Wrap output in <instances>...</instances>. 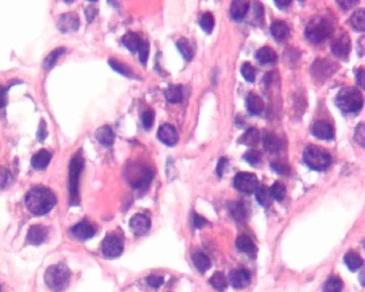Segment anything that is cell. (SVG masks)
<instances>
[{
  "mask_svg": "<svg viewBox=\"0 0 365 292\" xmlns=\"http://www.w3.org/2000/svg\"><path fill=\"white\" fill-rule=\"evenodd\" d=\"M256 58L261 65H269L277 61V54L271 47L263 46L257 51Z\"/></svg>",
  "mask_w": 365,
  "mask_h": 292,
  "instance_id": "f546056e",
  "label": "cell"
},
{
  "mask_svg": "<svg viewBox=\"0 0 365 292\" xmlns=\"http://www.w3.org/2000/svg\"><path fill=\"white\" fill-rule=\"evenodd\" d=\"M241 75L246 81H249V83H254L255 81V78H256V72H255V68L250 62H245L242 65Z\"/></svg>",
  "mask_w": 365,
  "mask_h": 292,
  "instance_id": "60d3db41",
  "label": "cell"
},
{
  "mask_svg": "<svg viewBox=\"0 0 365 292\" xmlns=\"http://www.w3.org/2000/svg\"><path fill=\"white\" fill-rule=\"evenodd\" d=\"M335 21L329 14L317 15L312 18L305 27L304 35L307 40L315 44H321L334 33Z\"/></svg>",
  "mask_w": 365,
  "mask_h": 292,
  "instance_id": "7a4b0ae2",
  "label": "cell"
},
{
  "mask_svg": "<svg viewBox=\"0 0 365 292\" xmlns=\"http://www.w3.org/2000/svg\"><path fill=\"white\" fill-rule=\"evenodd\" d=\"M176 46L179 53L182 55V57L185 58V60L190 62L192 59H193L194 47L193 44L190 42V40H188L187 38H180L176 43Z\"/></svg>",
  "mask_w": 365,
  "mask_h": 292,
  "instance_id": "484cf974",
  "label": "cell"
},
{
  "mask_svg": "<svg viewBox=\"0 0 365 292\" xmlns=\"http://www.w3.org/2000/svg\"><path fill=\"white\" fill-rule=\"evenodd\" d=\"M355 79H357V83L361 89H365V73L364 68H360L357 71V74H355Z\"/></svg>",
  "mask_w": 365,
  "mask_h": 292,
  "instance_id": "f5cc1de1",
  "label": "cell"
},
{
  "mask_svg": "<svg viewBox=\"0 0 365 292\" xmlns=\"http://www.w3.org/2000/svg\"><path fill=\"white\" fill-rule=\"evenodd\" d=\"M270 166L273 170H276L277 172L281 173V175H288L290 171V167L287 163L283 162V161H276L272 162L270 164Z\"/></svg>",
  "mask_w": 365,
  "mask_h": 292,
  "instance_id": "f6af8a7d",
  "label": "cell"
},
{
  "mask_svg": "<svg viewBox=\"0 0 365 292\" xmlns=\"http://www.w3.org/2000/svg\"><path fill=\"white\" fill-rule=\"evenodd\" d=\"M71 272L66 264H56L50 267L44 274V281L54 292H61L70 284Z\"/></svg>",
  "mask_w": 365,
  "mask_h": 292,
  "instance_id": "277c9868",
  "label": "cell"
},
{
  "mask_svg": "<svg viewBox=\"0 0 365 292\" xmlns=\"http://www.w3.org/2000/svg\"><path fill=\"white\" fill-rule=\"evenodd\" d=\"M139 53H140L141 62L143 63V65H146L149 58V44L147 42H143Z\"/></svg>",
  "mask_w": 365,
  "mask_h": 292,
  "instance_id": "681fc988",
  "label": "cell"
},
{
  "mask_svg": "<svg viewBox=\"0 0 365 292\" xmlns=\"http://www.w3.org/2000/svg\"><path fill=\"white\" fill-rule=\"evenodd\" d=\"M193 224L196 228H203V227L209 225V222L203 216L198 215L197 213H193Z\"/></svg>",
  "mask_w": 365,
  "mask_h": 292,
  "instance_id": "816d5d0a",
  "label": "cell"
},
{
  "mask_svg": "<svg viewBox=\"0 0 365 292\" xmlns=\"http://www.w3.org/2000/svg\"><path fill=\"white\" fill-rule=\"evenodd\" d=\"M96 139L105 147H111L115 141V133L113 132L112 127L108 125H103L99 127L96 134Z\"/></svg>",
  "mask_w": 365,
  "mask_h": 292,
  "instance_id": "d6986e66",
  "label": "cell"
},
{
  "mask_svg": "<svg viewBox=\"0 0 365 292\" xmlns=\"http://www.w3.org/2000/svg\"><path fill=\"white\" fill-rule=\"evenodd\" d=\"M263 147L269 153H278L285 148V141L275 134H269L263 138Z\"/></svg>",
  "mask_w": 365,
  "mask_h": 292,
  "instance_id": "ffe728a7",
  "label": "cell"
},
{
  "mask_svg": "<svg viewBox=\"0 0 365 292\" xmlns=\"http://www.w3.org/2000/svg\"><path fill=\"white\" fill-rule=\"evenodd\" d=\"M109 66H111L116 72L119 73L121 75H124L126 77H132V72L126 66L122 65V63L118 62L116 60H109Z\"/></svg>",
  "mask_w": 365,
  "mask_h": 292,
  "instance_id": "7bdbcfd3",
  "label": "cell"
},
{
  "mask_svg": "<svg viewBox=\"0 0 365 292\" xmlns=\"http://www.w3.org/2000/svg\"><path fill=\"white\" fill-rule=\"evenodd\" d=\"M142 122H143V125L146 130H149L152 127L153 125V122H154V112L152 111V109H148V111H146L142 117Z\"/></svg>",
  "mask_w": 365,
  "mask_h": 292,
  "instance_id": "bcb514c9",
  "label": "cell"
},
{
  "mask_svg": "<svg viewBox=\"0 0 365 292\" xmlns=\"http://www.w3.org/2000/svg\"><path fill=\"white\" fill-rule=\"evenodd\" d=\"M354 141L360 144V147H365V125L362 122L359 123L354 130Z\"/></svg>",
  "mask_w": 365,
  "mask_h": 292,
  "instance_id": "b9f144b4",
  "label": "cell"
},
{
  "mask_svg": "<svg viewBox=\"0 0 365 292\" xmlns=\"http://www.w3.org/2000/svg\"><path fill=\"white\" fill-rule=\"evenodd\" d=\"M244 160L248 162L250 165L256 166L261 162V154L259 151L251 150L244 154Z\"/></svg>",
  "mask_w": 365,
  "mask_h": 292,
  "instance_id": "ee69618b",
  "label": "cell"
},
{
  "mask_svg": "<svg viewBox=\"0 0 365 292\" xmlns=\"http://www.w3.org/2000/svg\"><path fill=\"white\" fill-rule=\"evenodd\" d=\"M269 188H270L272 199H276L277 202L281 203L286 197V187H285V185L280 183V182H278V181L275 182L273 185Z\"/></svg>",
  "mask_w": 365,
  "mask_h": 292,
  "instance_id": "74e56055",
  "label": "cell"
},
{
  "mask_svg": "<svg viewBox=\"0 0 365 292\" xmlns=\"http://www.w3.org/2000/svg\"><path fill=\"white\" fill-rule=\"evenodd\" d=\"M228 281L234 289H244L251 284V274L248 270L239 268L235 269L230 273Z\"/></svg>",
  "mask_w": 365,
  "mask_h": 292,
  "instance_id": "8fae6325",
  "label": "cell"
},
{
  "mask_svg": "<svg viewBox=\"0 0 365 292\" xmlns=\"http://www.w3.org/2000/svg\"><path fill=\"white\" fill-rule=\"evenodd\" d=\"M231 214L236 221H243L246 217V208L242 203H235L231 206Z\"/></svg>",
  "mask_w": 365,
  "mask_h": 292,
  "instance_id": "ab89813d",
  "label": "cell"
},
{
  "mask_svg": "<svg viewBox=\"0 0 365 292\" xmlns=\"http://www.w3.org/2000/svg\"><path fill=\"white\" fill-rule=\"evenodd\" d=\"M85 14H86V18L88 20V22L91 23V22L94 21V18L97 16V14H98V9H96V8L93 7V6L88 7V8L86 9Z\"/></svg>",
  "mask_w": 365,
  "mask_h": 292,
  "instance_id": "9f6ffc18",
  "label": "cell"
},
{
  "mask_svg": "<svg viewBox=\"0 0 365 292\" xmlns=\"http://www.w3.org/2000/svg\"><path fill=\"white\" fill-rule=\"evenodd\" d=\"M249 3L246 2H241V0H238V2H233L232 6H231V16L234 21L236 22H241L243 21V18L245 17L246 13L249 11Z\"/></svg>",
  "mask_w": 365,
  "mask_h": 292,
  "instance_id": "7402d4cb",
  "label": "cell"
},
{
  "mask_svg": "<svg viewBox=\"0 0 365 292\" xmlns=\"http://www.w3.org/2000/svg\"><path fill=\"white\" fill-rule=\"evenodd\" d=\"M36 136H38L39 141H44L48 137V127H47V123H45L44 120L41 121L38 133H36Z\"/></svg>",
  "mask_w": 365,
  "mask_h": 292,
  "instance_id": "f907efd6",
  "label": "cell"
},
{
  "mask_svg": "<svg viewBox=\"0 0 365 292\" xmlns=\"http://www.w3.org/2000/svg\"><path fill=\"white\" fill-rule=\"evenodd\" d=\"M234 186L241 193L252 194L258 187V179L251 172H238L234 178Z\"/></svg>",
  "mask_w": 365,
  "mask_h": 292,
  "instance_id": "ba28073f",
  "label": "cell"
},
{
  "mask_svg": "<svg viewBox=\"0 0 365 292\" xmlns=\"http://www.w3.org/2000/svg\"><path fill=\"white\" fill-rule=\"evenodd\" d=\"M126 176L134 188L147 187L152 179V171L145 166H132Z\"/></svg>",
  "mask_w": 365,
  "mask_h": 292,
  "instance_id": "52a82bcc",
  "label": "cell"
},
{
  "mask_svg": "<svg viewBox=\"0 0 365 292\" xmlns=\"http://www.w3.org/2000/svg\"><path fill=\"white\" fill-rule=\"evenodd\" d=\"M236 248L240 252L249 255L250 257H255L254 255L256 254V246L254 242L246 235H239L236 240Z\"/></svg>",
  "mask_w": 365,
  "mask_h": 292,
  "instance_id": "603a6c76",
  "label": "cell"
},
{
  "mask_svg": "<svg viewBox=\"0 0 365 292\" xmlns=\"http://www.w3.org/2000/svg\"><path fill=\"white\" fill-rule=\"evenodd\" d=\"M48 228L42 225H33L27 233V242L31 245H40L48 238Z\"/></svg>",
  "mask_w": 365,
  "mask_h": 292,
  "instance_id": "ac0fdd59",
  "label": "cell"
},
{
  "mask_svg": "<svg viewBox=\"0 0 365 292\" xmlns=\"http://www.w3.org/2000/svg\"><path fill=\"white\" fill-rule=\"evenodd\" d=\"M10 179H11L10 171L5 167H0V189L5 188L9 184Z\"/></svg>",
  "mask_w": 365,
  "mask_h": 292,
  "instance_id": "7dc6e473",
  "label": "cell"
},
{
  "mask_svg": "<svg viewBox=\"0 0 365 292\" xmlns=\"http://www.w3.org/2000/svg\"><path fill=\"white\" fill-rule=\"evenodd\" d=\"M58 29L63 33L76 31L79 27V17L76 13H67L59 17Z\"/></svg>",
  "mask_w": 365,
  "mask_h": 292,
  "instance_id": "4fadbf2b",
  "label": "cell"
},
{
  "mask_svg": "<svg viewBox=\"0 0 365 292\" xmlns=\"http://www.w3.org/2000/svg\"><path fill=\"white\" fill-rule=\"evenodd\" d=\"M84 168V161L79 154L71 160L69 169V205L75 207L79 205V177Z\"/></svg>",
  "mask_w": 365,
  "mask_h": 292,
  "instance_id": "8992f818",
  "label": "cell"
},
{
  "mask_svg": "<svg viewBox=\"0 0 365 292\" xmlns=\"http://www.w3.org/2000/svg\"><path fill=\"white\" fill-rule=\"evenodd\" d=\"M343 289V281L340 277L332 276L326 281L324 292H341Z\"/></svg>",
  "mask_w": 365,
  "mask_h": 292,
  "instance_id": "f35d334b",
  "label": "cell"
},
{
  "mask_svg": "<svg viewBox=\"0 0 365 292\" xmlns=\"http://www.w3.org/2000/svg\"><path fill=\"white\" fill-rule=\"evenodd\" d=\"M8 96H7V90L0 85V109L4 108L7 105Z\"/></svg>",
  "mask_w": 365,
  "mask_h": 292,
  "instance_id": "6f0895ef",
  "label": "cell"
},
{
  "mask_svg": "<svg viewBox=\"0 0 365 292\" xmlns=\"http://www.w3.org/2000/svg\"><path fill=\"white\" fill-rule=\"evenodd\" d=\"M71 232L76 239L80 241H86L93 238V236L96 234V229L90 223H88L87 221H83L73 227L71 229Z\"/></svg>",
  "mask_w": 365,
  "mask_h": 292,
  "instance_id": "e0dca14e",
  "label": "cell"
},
{
  "mask_svg": "<svg viewBox=\"0 0 365 292\" xmlns=\"http://www.w3.org/2000/svg\"><path fill=\"white\" fill-rule=\"evenodd\" d=\"M65 52H66L65 47H59V48L54 50L43 61V68L48 71L52 70L55 66H56L58 59L62 56Z\"/></svg>",
  "mask_w": 365,
  "mask_h": 292,
  "instance_id": "d590c367",
  "label": "cell"
},
{
  "mask_svg": "<svg viewBox=\"0 0 365 292\" xmlns=\"http://www.w3.org/2000/svg\"><path fill=\"white\" fill-rule=\"evenodd\" d=\"M57 199L53 190L44 187L36 186L31 188L26 195V207L34 215H45L51 212L56 206Z\"/></svg>",
  "mask_w": 365,
  "mask_h": 292,
  "instance_id": "6da1fadb",
  "label": "cell"
},
{
  "mask_svg": "<svg viewBox=\"0 0 365 292\" xmlns=\"http://www.w3.org/2000/svg\"><path fill=\"white\" fill-rule=\"evenodd\" d=\"M158 138L164 144L168 145V147H174L178 142V133L174 126L165 123L160 126L158 131Z\"/></svg>",
  "mask_w": 365,
  "mask_h": 292,
  "instance_id": "9a60e30c",
  "label": "cell"
},
{
  "mask_svg": "<svg viewBox=\"0 0 365 292\" xmlns=\"http://www.w3.org/2000/svg\"><path fill=\"white\" fill-rule=\"evenodd\" d=\"M260 140V133L255 127H251L246 131L239 139V142L246 145V147H255Z\"/></svg>",
  "mask_w": 365,
  "mask_h": 292,
  "instance_id": "4316f807",
  "label": "cell"
},
{
  "mask_svg": "<svg viewBox=\"0 0 365 292\" xmlns=\"http://www.w3.org/2000/svg\"><path fill=\"white\" fill-rule=\"evenodd\" d=\"M255 197H256L257 203L263 207L269 208L272 205V196L270 193V188L266 185H261L255 190Z\"/></svg>",
  "mask_w": 365,
  "mask_h": 292,
  "instance_id": "83f0119b",
  "label": "cell"
},
{
  "mask_svg": "<svg viewBox=\"0 0 365 292\" xmlns=\"http://www.w3.org/2000/svg\"><path fill=\"white\" fill-rule=\"evenodd\" d=\"M0 292H2V288H0Z\"/></svg>",
  "mask_w": 365,
  "mask_h": 292,
  "instance_id": "91938a15",
  "label": "cell"
},
{
  "mask_svg": "<svg viewBox=\"0 0 365 292\" xmlns=\"http://www.w3.org/2000/svg\"><path fill=\"white\" fill-rule=\"evenodd\" d=\"M335 104L344 114H357L362 109L364 101L362 93L357 88L347 87L337 93Z\"/></svg>",
  "mask_w": 365,
  "mask_h": 292,
  "instance_id": "3957f363",
  "label": "cell"
},
{
  "mask_svg": "<svg viewBox=\"0 0 365 292\" xmlns=\"http://www.w3.org/2000/svg\"><path fill=\"white\" fill-rule=\"evenodd\" d=\"M334 72L333 65L327 60L318 59L312 66V74L316 80L324 81L329 78Z\"/></svg>",
  "mask_w": 365,
  "mask_h": 292,
  "instance_id": "7c38bea8",
  "label": "cell"
},
{
  "mask_svg": "<svg viewBox=\"0 0 365 292\" xmlns=\"http://www.w3.org/2000/svg\"><path fill=\"white\" fill-rule=\"evenodd\" d=\"M164 96L165 100L170 104H179L182 102V99H184V93H182V89L180 86L171 85L167 87V89L164 92Z\"/></svg>",
  "mask_w": 365,
  "mask_h": 292,
  "instance_id": "f1b7e54d",
  "label": "cell"
},
{
  "mask_svg": "<svg viewBox=\"0 0 365 292\" xmlns=\"http://www.w3.org/2000/svg\"><path fill=\"white\" fill-rule=\"evenodd\" d=\"M291 3L293 2H290V0H276L275 2L276 6L279 9H281V10H286V9L291 5Z\"/></svg>",
  "mask_w": 365,
  "mask_h": 292,
  "instance_id": "680465c9",
  "label": "cell"
},
{
  "mask_svg": "<svg viewBox=\"0 0 365 292\" xmlns=\"http://www.w3.org/2000/svg\"><path fill=\"white\" fill-rule=\"evenodd\" d=\"M214 24H215L214 16L212 13H210V12L204 13L199 20L200 28H202L207 34H210L213 31Z\"/></svg>",
  "mask_w": 365,
  "mask_h": 292,
  "instance_id": "8d00e7d4",
  "label": "cell"
},
{
  "mask_svg": "<svg viewBox=\"0 0 365 292\" xmlns=\"http://www.w3.org/2000/svg\"><path fill=\"white\" fill-rule=\"evenodd\" d=\"M227 164H228V160L225 158H222L218 160L217 166H216V172H217V176L220 178L223 176V172H224V169L226 168Z\"/></svg>",
  "mask_w": 365,
  "mask_h": 292,
  "instance_id": "11a10c76",
  "label": "cell"
},
{
  "mask_svg": "<svg viewBox=\"0 0 365 292\" xmlns=\"http://www.w3.org/2000/svg\"><path fill=\"white\" fill-rule=\"evenodd\" d=\"M305 165L316 171H324L331 165V155L319 145H307L303 151Z\"/></svg>",
  "mask_w": 365,
  "mask_h": 292,
  "instance_id": "5b68a950",
  "label": "cell"
},
{
  "mask_svg": "<svg viewBox=\"0 0 365 292\" xmlns=\"http://www.w3.org/2000/svg\"><path fill=\"white\" fill-rule=\"evenodd\" d=\"M52 160V154L47 150H40L31 159V165L34 169L47 168Z\"/></svg>",
  "mask_w": 365,
  "mask_h": 292,
  "instance_id": "d4e9b609",
  "label": "cell"
},
{
  "mask_svg": "<svg viewBox=\"0 0 365 292\" xmlns=\"http://www.w3.org/2000/svg\"><path fill=\"white\" fill-rule=\"evenodd\" d=\"M263 107L264 103L259 95L251 92L246 96V108L251 115H259L263 111Z\"/></svg>",
  "mask_w": 365,
  "mask_h": 292,
  "instance_id": "44dd1931",
  "label": "cell"
},
{
  "mask_svg": "<svg viewBox=\"0 0 365 292\" xmlns=\"http://www.w3.org/2000/svg\"><path fill=\"white\" fill-rule=\"evenodd\" d=\"M344 261L346 267H347L351 272L358 271L363 266V259L359 254L354 252H348L345 255Z\"/></svg>",
  "mask_w": 365,
  "mask_h": 292,
  "instance_id": "4dcf8cb0",
  "label": "cell"
},
{
  "mask_svg": "<svg viewBox=\"0 0 365 292\" xmlns=\"http://www.w3.org/2000/svg\"><path fill=\"white\" fill-rule=\"evenodd\" d=\"M312 134L318 139L331 140L334 137V129L329 122L317 121L312 126Z\"/></svg>",
  "mask_w": 365,
  "mask_h": 292,
  "instance_id": "2e32d148",
  "label": "cell"
},
{
  "mask_svg": "<svg viewBox=\"0 0 365 292\" xmlns=\"http://www.w3.org/2000/svg\"><path fill=\"white\" fill-rule=\"evenodd\" d=\"M143 42L141 36L135 32H127L122 38V44L133 54L140 51Z\"/></svg>",
  "mask_w": 365,
  "mask_h": 292,
  "instance_id": "cb8c5ba5",
  "label": "cell"
},
{
  "mask_svg": "<svg viewBox=\"0 0 365 292\" xmlns=\"http://www.w3.org/2000/svg\"><path fill=\"white\" fill-rule=\"evenodd\" d=\"M350 25L352 28L357 31H364L365 30V10L360 9V10L355 11L350 17Z\"/></svg>",
  "mask_w": 365,
  "mask_h": 292,
  "instance_id": "e575fe53",
  "label": "cell"
},
{
  "mask_svg": "<svg viewBox=\"0 0 365 292\" xmlns=\"http://www.w3.org/2000/svg\"><path fill=\"white\" fill-rule=\"evenodd\" d=\"M192 259H193L194 266L196 267V269L199 272L205 273L206 271H208L210 268H211V260H210V258L207 256L206 254H204L202 252L195 253Z\"/></svg>",
  "mask_w": 365,
  "mask_h": 292,
  "instance_id": "d6a6232c",
  "label": "cell"
},
{
  "mask_svg": "<svg viewBox=\"0 0 365 292\" xmlns=\"http://www.w3.org/2000/svg\"><path fill=\"white\" fill-rule=\"evenodd\" d=\"M147 284L151 288L158 289L164 284V278L160 275H150L147 277Z\"/></svg>",
  "mask_w": 365,
  "mask_h": 292,
  "instance_id": "c3c4849f",
  "label": "cell"
},
{
  "mask_svg": "<svg viewBox=\"0 0 365 292\" xmlns=\"http://www.w3.org/2000/svg\"><path fill=\"white\" fill-rule=\"evenodd\" d=\"M336 3H337V5L340 6L341 9H343L344 11H347V10H350V9H352L353 7L357 6L359 2H355V0H352V2H351V0H349V2L345 0V2H344V0H342V2H336Z\"/></svg>",
  "mask_w": 365,
  "mask_h": 292,
  "instance_id": "db71d44e",
  "label": "cell"
},
{
  "mask_svg": "<svg viewBox=\"0 0 365 292\" xmlns=\"http://www.w3.org/2000/svg\"><path fill=\"white\" fill-rule=\"evenodd\" d=\"M102 253L107 258L119 257L123 252L122 240L115 234H109L103 240L101 245Z\"/></svg>",
  "mask_w": 365,
  "mask_h": 292,
  "instance_id": "9c48e42d",
  "label": "cell"
},
{
  "mask_svg": "<svg viewBox=\"0 0 365 292\" xmlns=\"http://www.w3.org/2000/svg\"><path fill=\"white\" fill-rule=\"evenodd\" d=\"M130 228L136 235H144L151 228V222L149 217L144 214H135L130 220Z\"/></svg>",
  "mask_w": 365,
  "mask_h": 292,
  "instance_id": "5bb4252c",
  "label": "cell"
},
{
  "mask_svg": "<svg viewBox=\"0 0 365 292\" xmlns=\"http://www.w3.org/2000/svg\"><path fill=\"white\" fill-rule=\"evenodd\" d=\"M270 31H271V34L273 38L278 41H282L288 35L289 27L284 22H276L271 25Z\"/></svg>",
  "mask_w": 365,
  "mask_h": 292,
  "instance_id": "1f68e13d",
  "label": "cell"
},
{
  "mask_svg": "<svg viewBox=\"0 0 365 292\" xmlns=\"http://www.w3.org/2000/svg\"><path fill=\"white\" fill-rule=\"evenodd\" d=\"M210 285H211L216 291L223 292L226 290L228 286V280L222 272H215L214 274L209 279Z\"/></svg>",
  "mask_w": 365,
  "mask_h": 292,
  "instance_id": "836d02e7",
  "label": "cell"
},
{
  "mask_svg": "<svg viewBox=\"0 0 365 292\" xmlns=\"http://www.w3.org/2000/svg\"><path fill=\"white\" fill-rule=\"evenodd\" d=\"M351 50V41L347 33H342L341 35L336 36L331 45V51L334 56L341 59L347 58V56Z\"/></svg>",
  "mask_w": 365,
  "mask_h": 292,
  "instance_id": "30bf717a",
  "label": "cell"
}]
</instances>
